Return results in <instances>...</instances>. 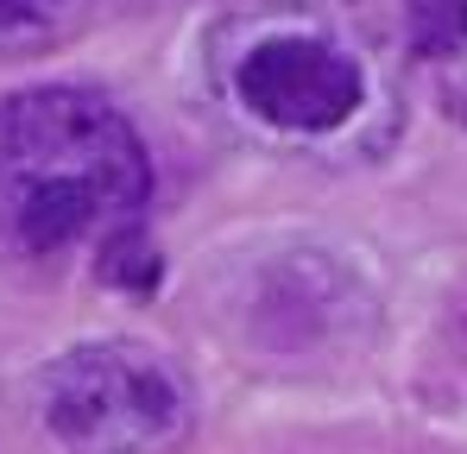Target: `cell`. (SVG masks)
<instances>
[{
    "label": "cell",
    "mask_w": 467,
    "mask_h": 454,
    "mask_svg": "<svg viewBox=\"0 0 467 454\" xmlns=\"http://www.w3.org/2000/svg\"><path fill=\"white\" fill-rule=\"evenodd\" d=\"M209 88L246 139L297 158H373L398 88L373 38L328 0H246L209 32Z\"/></svg>",
    "instance_id": "1"
},
{
    "label": "cell",
    "mask_w": 467,
    "mask_h": 454,
    "mask_svg": "<svg viewBox=\"0 0 467 454\" xmlns=\"http://www.w3.org/2000/svg\"><path fill=\"white\" fill-rule=\"evenodd\" d=\"M152 158L95 88L45 82L0 95V259L64 265L146 222Z\"/></svg>",
    "instance_id": "2"
},
{
    "label": "cell",
    "mask_w": 467,
    "mask_h": 454,
    "mask_svg": "<svg viewBox=\"0 0 467 454\" xmlns=\"http://www.w3.org/2000/svg\"><path fill=\"white\" fill-rule=\"evenodd\" d=\"M38 423L64 454H177L196 397L140 341H82L38 373Z\"/></svg>",
    "instance_id": "3"
},
{
    "label": "cell",
    "mask_w": 467,
    "mask_h": 454,
    "mask_svg": "<svg viewBox=\"0 0 467 454\" xmlns=\"http://www.w3.org/2000/svg\"><path fill=\"white\" fill-rule=\"evenodd\" d=\"M404 45L442 114L467 127V0H404Z\"/></svg>",
    "instance_id": "4"
},
{
    "label": "cell",
    "mask_w": 467,
    "mask_h": 454,
    "mask_svg": "<svg viewBox=\"0 0 467 454\" xmlns=\"http://www.w3.org/2000/svg\"><path fill=\"white\" fill-rule=\"evenodd\" d=\"M77 19V0H0V45H45Z\"/></svg>",
    "instance_id": "5"
}]
</instances>
